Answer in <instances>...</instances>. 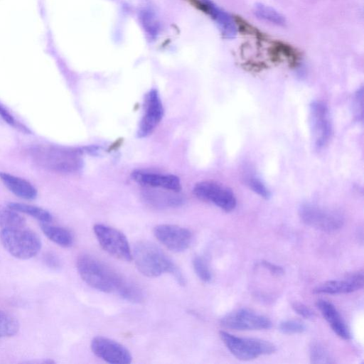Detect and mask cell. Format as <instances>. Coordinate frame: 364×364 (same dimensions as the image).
Here are the masks:
<instances>
[{"instance_id": "obj_16", "label": "cell", "mask_w": 364, "mask_h": 364, "mask_svg": "<svg viewBox=\"0 0 364 364\" xmlns=\"http://www.w3.org/2000/svg\"><path fill=\"white\" fill-rule=\"evenodd\" d=\"M363 272H358L342 280H331L317 286L314 292L316 294H346L350 293L363 287Z\"/></svg>"}, {"instance_id": "obj_15", "label": "cell", "mask_w": 364, "mask_h": 364, "mask_svg": "<svg viewBox=\"0 0 364 364\" xmlns=\"http://www.w3.org/2000/svg\"><path fill=\"white\" fill-rule=\"evenodd\" d=\"M132 176L136 182L143 186L159 188L177 193L181 190L179 178L173 174H159L137 170L132 173Z\"/></svg>"}, {"instance_id": "obj_10", "label": "cell", "mask_w": 364, "mask_h": 364, "mask_svg": "<svg viewBox=\"0 0 364 364\" xmlns=\"http://www.w3.org/2000/svg\"><path fill=\"white\" fill-rule=\"evenodd\" d=\"M220 324L226 328L240 331L268 329L272 326L268 318L247 309L228 314L221 318Z\"/></svg>"}, {"instance_id": "obj_34", "label": "cell", "mask_w": 364, "mask_h": 364, "mask_svg": "<svg viewBox=\"0 0 364 364\" xmlns=\"http://www.w3.org/2000/svg\"><path fill=\"white\" fill-rule=\"evenodd\" d=\"M45 262L46 264L51 268L56 269L60 267L58 258L53 253H48L45 255Z\"/></svg>"}, {"instance_id": "obj_4", "label": "cell", "mask_w": 364, "mask_h": 364, "mask_svg": "<svg viewBox=\"0 0 364 364\" xmlns=\"http://www.w3.org/2000/svg\"><path fill=\"white\" fill-rule=\"evenodd\" d=\"M0 240L7 252L21 259L33 257L41 248V241L38 236L23 227L2 229Z\"/></svg>"}, {"instance_id": "obj_31", "label": "cell", "mask_w": 364, "mask_h": 364, "mask_svg": "<svg viewBox=\"0 0 364 364\" xmlns=\"http://www.w3.org/2000/svg\"><path fill=\"white\" fill-rule=\"evenodd\" d=\"M291 307L297 314L305 318L313 319L316 316L314 312L302 303L294 301L291 304Z\"/></svg>"}, {"instance_id": "obj_27", "label": "cell", "mask_w": 364, "mask_h": 364, "mask_svg": "<svg viewBox=\"0 0 364 364\" xmlns=\"http://www.w3.org/2000/svg\"><path fill=\"white\" fill-rule=\"evenodd\" d=\"M310 359L313 363H331V360L326 349L318 343H313L310 346Z\"/></svg>"}, {"instance_id": "obj_24", "label": "cell", "mask_w": 364, "mask_h": 364, "mask_svg": "<svg viewBox=\"0 0 364 364\" xmlns=\"http://www.w3.org/2000/svg\"><path fill=\"white\" fill-rule=\"evenodd\" d=\"M26 220L16 210L0 205V227L4 228L24 227Z\"/></svg>"}, {"instance_id": "obj_28", "label": "cell", "mask_w": 364, "mask_h": 364, "mask_svg": "<svg viewBox=\"0 0 364 364\" xmlns=\"http://www.w3.org/2000/svg\"><path fill=\"white\" fill-rule=\"evenodd\" d=\"M245 183L249 188L259 196L268 199L270 197V192L265 184L257 176L249 175L245 178Z\"/></svg>"}, {"instance_id": "obj_17", "label": "cell", "mask_w": 364, "mask_h": 364, "mask_svg": "<svg viewBox=\"0 0 364 364\" xmlns=\"http://www.w3.org/2000/svg\"><path fill=\"white\" fill-rule=\"evenodd\" d=\"M316 306L324 318L328 322L333 331L341 338L348 340L351 338L350 331L342 319L336 308L329 301L319 299Z\"/></svg>"}, {"instance_id": "obj_20", "label": "cell", "mask_w": 364, "mask_h": 364, "mask_svg": "<svg viewBox=\"0 0 364 364\" xmlns=\"http://www.w3.org/2000/svg\"><path fill=\"white\" fill-rule=\"evenodd\" d=\"M44 235L51 241L63 247H69L73 244V236L67 229L50 225L48 223L41 224Z\"/></svg>"}, {"instance_id": "obj_6", "label": "cell", "mask_w": 364, "mask_h": 364, "mask_svg": "<svg viewBox=\"0 0 364 364\" xmlns=\"http://www.w3.org/2000/svg\"><path fill=\"white\" fill-rule=\"evenodd\" d=\"M299 215L306 225L326 232L340 229L344 221L339 211L312 203L302 204Z\"/></svg>"}, {"instance_id": "obj_19", "label": "cell", "mask_w": 364, "mask_h": 364, "mask_svg": "<svg viewBox=\"0 0 364 364\" xmlns=\"http://www.w3.org/2000/svg\"><path fill=\"white\" fill-rule=\"evenodd\" d=\"M177 192L166 193L148 191L144 193V198L148 203L156 208H174L181 205L183 199Z\"/></svg>"}, {"instance_id": "obj_8", "label": "cell", "mask_w": 364, "mask_h": 364, "mask_svg": "<svg viewBox=\"0 0 364 364\" xmlns=\"http://www.w3.org/2000/svg\"><path fill=\"white\" fill-rule=\"evenodd\" d=\"M309 122L313 144L317 150L323 149L332 135V123L328 107L314 101L309 107Z\"/></svg>"}, {"instance_id": "obj_26", "label": "cell", "mask_w": 364, "mask_h": 364, "mask_svg": "<svg viewBox=\"0 0 364 364\" xmlns=\"http://www.w3.org/2000/svg\"><path fill=\"white\" fill-rule=\"evenodd\" d=\"M19 330L18 320L11 314L0 310V338L12 336Z\"/></svg>"}, {"instance_id": "obj_9", "label": "cell", "mask_w": 364, "mask_h": 364, "mask_svg": "<svg viewBox=\"0 0 364 364\" xmlns=\"http://www.w3.org/2000/svg\"><path fill=\"white\" fill-rule=\"evenodd\" d=\"M194 195L201 200L211 203L226 212L233 210L236 198L229 188L213 181H200L193 187Z\"/></svg>"}, {"instance_id": "obj_12", "label": "cell", "mask_w": 364, "mask_h": 364, "mask_svg": "<svg viewBox=\"0 0 364 364\" xmlns=\"http://www.w3.org/2000/svg\"><path fill=\"white\" fill-rule=\"evenodd\" d=\"M92 353L111 364H128L132 362L129 351L119 343L103 336L95 337L90 343Z\"/></svg>"}, {"instance_id": "obj_29", "label": "cell", "mask_w": 364, "mask_h": 364, "mask_svg": "<svg viewBox=\"0 0 364 364\" xmlns=\"http://www.w3.org/2000/svg\"><path fill=\"white\" fill-rule=\"evenodd\" d=\"M194 271L200 280L209 282L212 279V274L206 261L200 256H196L193 259Z\"/></svg>"}, {"instance_id": "obj_25", "label": "cell", "mask_w": 364, "mask_h": 364, "mask_svg": "<svg viewBox=\"0 0 364 364\" xmlns=\"http://www.w3.org/2000/svg\"><path fill=\"white\" fill-rule=\"evenodd\" d=\"M139 19L146 35L151 39H154L160 30L159 21L154 12L150 9H144L140 12Z\"/></svg>"}, {"instance_id": "obj_32", "label": "cell", "mask_w": 364, "mask_h": 364, "mask_svg": "<svg viewBox=\"0 0 364 364\" xmlns=\"http://www.w3.org/2000/svg\"><path fill=\"white\" fill-rule=\"evenodd\" d=\"M261 264L268 269L271 274L275 276L283 275L284 271L282 267L270 263L267 261H262Z\"/></svg>"}, {"instance_id": "obj_14", "label": "cell", "mask_w": 364, "mask_h": 364, "mask_svg": "<svg viewBox=\"0 0 364 364\" xmlns=\"http://www.w3.org/2000/svg\"><path fill=\"white\" fill-rule=\"evenodd\" d=\"M199 8L213 18L225 38L232 39L236 37L238 32L236 20L228 11L211 0H200Z\"/></svg>"}, {"instance_id": "obj_33", "label": "cell", "mask_w": 364, "mask_h": 364, "mask_svg": "<svg viewBox=\"0 0 364 364\" xmlns=\"http://www.w3.org/2000/svg\"><path fill=\"white\" fill-rule=\"evenodd\" d=\"M0 117L7 124H10L11 126L17 127V128H18V124L16 122V120L14 119V117L11 114V113L5 107H4L1 105H0Z\"/></svg>"}, {"instance_id": "obj_30", "label": "cell", "mask_w": 364, "mask_h": 364, "mask_svg": "<svg viewBox=\"0 0 364 364\" xmlns=\"http://www.w3.org/2000/svg\"><path fill=\"white\" fill-rule=\"evenodd\" d=\"M279 329L285 334L300 333L305 330V326L300 321L287 320L280 323Z\"/></svg>"}, {"instance_id": "obj_22", "label": "cell", "mask_w": 364, "mask_h": 364, "mask_svg": "<svg viewBox=\"0 0 364 364\" xmlns=\"http://www.w3.org/2000/svg\"><path fill=\"white\" fill-rule=\"evenodd\" d=\"M8 207L18 213L28 215L43 223H50L52 220V215L46 210L26 203H9Z\"/></svg>"}, {"instance_id": "obj_11", "label": "cell", "mask_w": 364, "mask_h": 364, "mask_svg": "<svg viewBox=\"0 0 364 364\" xmlns=\"http://www.w3.org/2000/svg\"><path fill=\"white\" fill-rule=\"evenodd\" d=\"M154 235L167 249L176 252L186 250L193 238L188 229L168 224L156 225L154 228Z\"/></svg>"}, {"instance_id": "obj_1", "label": "cell", "mask_w": 364, "mask_h": 364, "mask_svg": "<svg viewBox=\"0 0 364 364\" xmlns=\"http://www.w3.org/2000/svg\"><path fill=\"white\" fill-rule=\"evenodd\" d=\"M132 258L137 269L146 277H156L164 273H170L179 284H186V279L175 263L151 242H137L134 246Z\"/></svg>"}, {"instance_id": "obj_18", "label": "cell", "mask_w": 364, "mask_h": 364, "mask_svg": "<svg viewBox=\"0 0 364 364\" xmlns=\"http://www.w3.org/2000/svg\"><path fill=\"white\" fill-rule=\"evenodd\" d=\"M0 181L12 193L21 198L33 200L37 196L36 188L22 178L9 173L0 172Z\"/></svg>"}, {"instance_id": "obj_2", "label": "cell", "mask_w": 364, "mask_h": 364, "mask_svg": "<svg viewBox=\"0 0 364 364\" xmlns=\"http://www.w3.org/2000/svg\"><path fill=\"white\" fill-rule=\"evenodd\" d=\"M81 279L90 287L103 291L116 292L123 277L95 257L83 254L76 262Z\"/></svg>"}, {"instance_id": "obj_21", "label": "cell", "mask_w": 364, "mask_h": 364, "mask_svg": "<svg viewBox=\"0 0 364 364\" xmlns=\"http://www.w3.org/2000/svg\"><path fill=\"white\" fill-rule=\"evenodd\" d=\"M253 13L257 18L262 21L279 26H284L286 25L285 17L269 6L262 3L256 4L253 9Z\"/></svg>"}, {"instance_id": "obj_3", "label": "cell", "mask_w": 364, "mask_h": 364, "mask_svg": "<svg viewBox=\"0 0 364 364\" xmlns=\"http://www.w3.org/2000/svg\"><path fill=\"white\" fill-rule=\"evenodd\" d=\"M31 157L39 166L58 172H74L82 166L81 151L68 147L39 145L31 150Z\"/></svg>"}, {"instance_id": "obj_23", "label": "cell", "mask_w": 364, "mask_h": 364, "mask_svg": "<svg viewBox=\"0 0 364 364\" xmlns=\"http://www.w3.org/2000/svg\"><path fill=\"white\" fill-rule=\"evenodd\" d=\"M116 292L124 299L132 303H139L144 299L141 289L134 282L124 277Z\"/></svg>"}, {"instance_id": "obj_7", "label": "cell", "mask_w": 364, "mask_h": 364, "mask_svg": "<svg viewBox=\"0 0 364 364\" xmlns=\"http://www.w3.org/2000/svg\"><path fill=\"white\" fill-rule=\"evenodd\" d=\"M93 231L100 246L108 254L127 262L132 259L128 240L121 231L103 224H95Z\"/></svg>"}, {"instance_id": "obj_13", "label": "cell", "mask_w": 364, "mask_h": 364, "mask_svg": "<svg viewBox=\"0 0 364 364\" xmlns=\"http://www.w3.org/2000/svg\"><path fill=\"white\" fill-rule=\"evenodd\" d=\"M145 111L139 122L137 136L144 138L149 135L161 122L164 107L156 89L149 91L145 96Z\"/></svg>"}, {"instance_id": "obj_5", "label": "cell", "mask_w": 364, "mask_h": 364, "mask_svg": "<svg viewBox=\"0 0 364 364\" xmlns=\"http://www.w3.org/2000/svg\"><path fill=\"white\" fill-rule=\"evenodd\" d=\"M219 336L231 353L241 360H250L275 352L272 343L257 338H240L220 331Z\"/></svg>"}]
</instances>
